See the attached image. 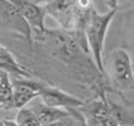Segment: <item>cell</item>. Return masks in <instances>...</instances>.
I'll use <instances>...</instances> for the list:
<instances>
[{"label": "cell", "instance_id": "obj_1", "mask_svg": "<svg viewBox=\"0 0 134 126\" xmlns=\"http://www.w3.org/2000/svg\"><path fill=\"white\" fill-rule=\"evenodd\" d=\"M118 8L114 5L109 7V9L105 13H100L97 8L91 12L85 25L83 32L85 38L88 45L91 57L93 58L98 70L105 74L104 68V50L106 35L108 32L109 25L112 24L114 17H115Z\"/></svg>", "mask_w": 134, "mask_h": 126}, {"label": "cell", "instance_id": "obj_2", "mask_svg": "<svg viewBox=\"0 0 134 126\" xmlns=\"http://www.w3.org/2000/svg\"><path fill=\"white\" fill-rule=\"evenodd\" d=\"M105 75L118 93L134 91V67L126 48H115L104 58Z\"/></svg>", "mask_w": 134, "mask_h": 126}, {"label": "cell", "instance_id": "obj_3", "mask_svg": "<svg viewBox=\"0 0 134 126\" xmlns=\"http://www.w3.org/2000/svg\"><path fill=\"white\" fill-rule=\"evenodd\" d=\"M0 28L20 35L30 44L33 42V32L30 24L8 0H0Z\"/></svg>", "mask_w": 134, "mask_h": 126}, {"label": "cell", "instance_id": "obj_4", "mask_svg": "<svg viewBox=\"0 0 134 126\" xmlns=\"http://www.w3.org/2000/svg\"><path fill=\"white\" fill-rule=\"evenodd\" d=\"M78 112L83 118L86 126H119L106 99L97 98L86 100V103L78 108Z\"/></svg>", "mask_w": 134, "mask_h": 126}, {"label": "cell", "instance_id": "obj_5", "mask_svg": "<svg viewBox=\"0 0 134 126\" xmlns=\"http://www.w3.org/2000/svg\"><path fill=\"white\" fill-rule=\"evenodd\" d=\"M13 85V110H20L39 98L45 83L33 78H11Z\"/></svg>", "mask_w": 134, "mask_h": 126}, {"label": "cell", "instance_id": "obj_6", "mask_svg": "<svg viewBox=\"0 0 134 126\" xmlns=\"http://www.w3.org/2000/svg\"><path fill=\"white\" fill-rule=\"evenodd\" d=\"M39 98L46 105L52 106V107L64 108L67 111L78 110L86 103V100L79 98V97L73 96L57 86L47 84H44Z\"/></svg>", "mask_w": 134, "mask_h": 126}, {"label": "cell", "instance_id": "obj_7", "mask_svg": "<svg viewBox=\"0 0 134 126\" xmlns=\"http://www.w3.org/2000/svg\"><path fill=\"white\" fill-rule=\"evenodd\" d=\"M19 9L32 28L33 34H41L47 30L45 26L46 9L45 7L33 4L30 0H8Z\"/></svg>", "mask_w": 134, "mask_h": 126}, {"label": "cell", "instance_id": "obj_8", "mask_svg": "<svg viewBox=\"0 0 134 126\" xmlns=\"http://www.w3.org/2000/svg\"><path fill=\"white\" fill-rule=\"evenodd\" d=\"M37 99L31 101L30 103L31 105H28V107L35 114L37 119L39 120V123L41 125L54 124V123L61 122V120L66 119V118L72 117V113L69 111L64 110V108L52 107V106L44 104L40 99L39 100H37Z\"/></svg>", "mask_w": 134, "mask_h": 126}, {"label": "cell", "instance_id": "obj_9", "mask_svg": "<svg viewBox=\"0 0 134 126\" xmlns=\"http://www.w3.org/2000/svg\"><path fill=\"white\" fill-rule=\"evenodd\" d=\"M0 71L13 75V78H33L32 71L19 63L15 56L1 44H0Z\"/></svg>", "mask_w": 134, "mask_h": 126}, {"label": "cell", "instance_id": "obj_10", "mask_svg": "<svg viewBox=\"0 0 134 126\" xmlns=\"http://www.w3.org/2000/svg\"><path fill=\"white\" fill-rule=\"evenodd\" d=\"M106 101L108 103L112 114L118 122L119 126H134V114L126 108L124 104L114 101L109 98L108 94L106 96Z\"/></svg>", "mask_w": 134, "mask_h": 126}, {"label": "cell", "instance_id": "obj_11", "mask_svg": "<svg viewBox=\"0 0 134 126\" xmlns=\"http://www.w3.org/2000/svg\"><path fill=\"white\" fill-rule=\"evenodd\" d=\"M0 110H13V85L6 72H2L0 78Z\"/></svg>", "mask_w": 134, "mask_h": 126}, {"label": "cell", "instance_id": "obj_12", "mask_svg": "<svg viewBox=\"0 0 134 126\" xmlns=\"http://www.w3.org/2000/svg\"><path fill=\"white\" fill-rule=\"evenodd\" d=\"M14 122L16 123L18 126H41L39 120L35 117V114L31 111V108L28 106L18 110Z\"/></svg>", "mask_w": 134, "mask_h": 126}, {"label": "cell", "instance_id": "obj_13", "mask_svg": "<svg viewBox=\"0 0 134 126\" xmlns=\"http://www.w3.org/2000/svg\"><path fill=\"white\" fill-rule=\"evenodd\" d=\"M30 1H32L33 4H35V5H39V6L45 7L48 4H51L52 1H54V0H30Z\"/></svg>", "mask_w": 134, "mask_h": 126}, {"label": "cell", "instance_id": "obj_14", "mask_svg": "<svg viewBox=\"0 0 134 126\" xmlns=\"http://www.w3.org/2000/svg\"><path fill=\"white\" fill-rule=\"evenodd\" d=\"M0 126H5V123H4V119H0Z\"/></svg>", "mask_w": 134, "mask_h": 126}, {"label": "cell", "instance_id": "obj_15", "mask_svg": "<svg viewBox=\"0 0 134 126\" xmlns=\"http://www.w3.org/2000/svg\"><path fill=\"white\" fill-rule=\"evenodd\" d=\"M1 74H2V71H0V78H1Z\"/></svg>", "mask_w": 134, "mask_h": 126}]
</instances>
